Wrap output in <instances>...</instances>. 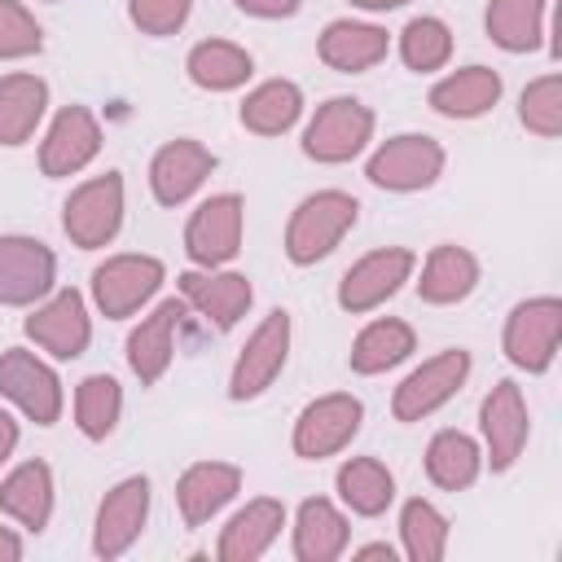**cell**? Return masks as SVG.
Segmentation results:
<instances>
[{
  "instance_id": "6da1fadb",
  "label": "cell",
  "mask_w": 562,
  "mask_h": 562,
  "mask_svg": "<svg viewBox=\"0 0 562 562\" xmlns=\"http://www.w3.org/2000/svg\"><path fill=\"white\" fill-rule=\"evenodd\" d=\"M360 215V202L342 189H321V193H307L294 215H290V228H285V255L290 263L307 268L316 259H325L356 224Z\"/></svg>"
},
{
  "instance_id": "7a4b0ae2",
  "label": "cell",
  "mask_w": 562,
  "mask_h": 562,
  "mask_svg": "<svg viewBox=\"0 0 562 562\" xmlns=\"http://www.w3.org/2000/svg\"><path fill=\"white\" fill-rule=\"evenodd\" d=\"M61 228L83 250L114 241V233L123 228V176L105 171V176L83 180L61 206Z\"/></svg>"
},
{
  "instance_id": "3957f363",
  "label": "cell",
  "mask_w": 562,
  "mask_h": 562,
  "mask_svg": "<svg viewBox=\"0 0 562 562\" xmlns=\"http://www.w3.org/2000/svg\"><path fill=\"white\" fill-rule=\"evenodd\" d=\"M369 136H373V110L356 97H329L303 132V154L316 162H347L369 145Z\"/></svg>"
},
{
  "instance_id": "277c9868",
  "label": "cell",
  "mask_w": 562,
  "mask_h": 562,
  "mask_svg": "<svg viewBox=\"0 0 562 562\" xmlns=\"http://www.w3.org/2000/svg\"><path fill=\"white\" fill-rule=\"evenodd\" d=\"M285 356H290V312L277 307V312H268V316L255 325V334H250L246 347L237 351L233 373H228V395H233V400H255V395H263V391L277 382V373L285 369Z\"/></svg>"
},
{
  "instance_id": "5b68a950",
  "label": "cell",
  "mask_w": 562,
  "mask_h": 562,
  "mask_svg": "<svg viewBox=\"0 0 562 562\" xmlns=\"http://www.w3.org/2000/svg\"><path fill=\"white\" fill-rule=\"evenodd\" d=\"M443 171V145L435 136H422V132H404V136H391L364 167V176L378 184V189H391V193H413V189H430Z\"/></svg>"
},
{
  "instance_id": "8992f818",
  "label": "cell",
  "mask_w": 562,
  "mask_h": 562,
  "mask_svg": "<svg viewBox=\"0 0 562 562\" xmlns=\"http://www.w3.org/2000/svg\"><path fill=\"white\" fill-rule=\"evenodd\" d=\"M558 342H562V303L553 294H540V299H527L509 312L505 321V356L527 369V373H544L558 356Z\"/></svg>"
},
{
  "instance_id": "52a82bcc",
  "label": "cell",
  "mask_w": 562,
  "mask_h": 562,
  "mask_svg": "<svg viewBox=\"0 0 562 562\" xmlns=\"http://www.w3.org/2000/svg\"><path fill=\"white\" fill-rule=\"evenodd\" d=\"M465 378H470V356H465L461 347H448V351L422 360V364L395 386L391 413H395L400 422H422V417H430L435 408H443V404L461 391Z\"/></svg>"
},
{
  "instance_id": "ba28073f",
  "label": "cell",
  "mask_w": 562,
  "mask_h": 562,
  "mask_svg": "<svg viewBox=\"0 0 562 562\" xmlns=\"http://www.w3.org/2000/svg\"><path fill=\"white\" fill-rule=\"evenodd\" d=\"M360 422H364V404L356 395H347V391H329V395L312 400L299 413V422H294V452L303 461L334 457V452H342L356 439Z\"/></svg>"
},
{
  "instance_id": "9c48e42d",
  "label": "cell",
  "mask_w": 562,
  "mask_h": 562,
  "mask_svg": "<svg viewBox=\"0 0 562 562\" xmlns=\"http://www.w3.org/2000/svg\"><path fill=\"white\" fill-rule=\"evenodd\" d=\"M413 250L404 246H382V250H369L364 259H356L342 281H338V307L342 312H373L382 307L386 299L400 294V285L413 277Z\"/></svg>"
},
{
  "instance_id": "30bf717a",
  "label": "cell",
  "mask_w": 562,
  "mask_h": 562,
  "mask_svg": "<svg viewBox=\"0 0 562 562\" xmlns=\"http://www.w3.org/2000/svg\"><path fill=\"white\" fill-rule=\"evenodd\" d=\"M162 285V259L154 255H110L92 272V299L110 321L140 312Z\"/></svg>"
},
{
  "instance_id": "8fae6325",
  "label": "cell",
  "mask_w": 562,
  "mask_h": 562,
  "mask_svg": "<svg viewBox=\"0 0 562 562\" xmlns=\"http://www.w3.org/2000/svg\"><path fill=\"white\" fill-rule=\"evenodd\" d=\"M0 395L9 404H18L35 426H53L61 417V382H57V373L40 356H31L22 347H9L0 356Z\"/></svg>"
},
{
  "instance_id": "7c38bea8",
  "label": "cell",
  "mask_w": 562,
  "mask_h": 562,
  "mask_svg": "<svg viewBox=\"0 0 562 562\" xmlns=\"http://www.w3.org/2000/svg\"><path fill=\"white\" fill-rule=\"evenodd\" d=\"M241 198L237 193H215L206 198L184 228V250L198 268H220L241 250Z\"/></svg>"
},
{
  "instance_id": "4fadbf2b",
  "label": "cell",
  "mask_w": 562,
  "mask_h": 562,
  "mask_svg": "<svg viewBox=\"0 0 562 562\" xmlns=\"http://www.w3.org/2000/svg\"><path fill=\"white\" fill-rule=\"evenodd\" d=\"M149 518V479L132 474L123 483H114L97 509V527H92V553L97 558H119L136 544V536L145 531Z\"/></svg>"
},
{
  "instance_id": "5bb4252c",
  "label": "cell",
  "mask_w": 562,
  "mask_h": 562,
  "mask_svg": "<svg viewBox=\"0 0 562 562\" xmlns=\"http://www.w3.org/2000/svg\"><path fill=\"white\" fill-rule=\"evenodd\" d=\"M57 259L44 241L4 233L0 237V307H26L40 303L53 290Z\"/></svg>"
},
{
  "instance_id": "9a60e30c",
  "label": "cell",
  "mask_w": 562,
  "mask_h": 562,
  "mask_svg": "<svg viewBox=\"0 0 562 562\" xmlns=\"http://www.w3.org/2000/svg\"><path fill=\"white\" fill-rule=\"evenodd\" d=\"M26 338L35 347H44L57 360H75L83 356L88 338H92V321H88V303L79 290H57L48 303H40L26 316Z\"/></svg>"
},
{
  "instance_id": "2e32d148",
  "label": "cell",
  "mask_w": 562,
  "mask_h": 562,
  "mask_svg": "<svg viewBox=\"0 0 562 562\" xmlns=\"http://www.w3.org/2000/svg\"><path fill=\"white\" fill-rule=\"evenodd\" d=\"M211 171H215V154L202 140H193V136H176V140H167L154 154V162H149V189H154V198L162 206H180V202H189L202 189V180Z\"/></svg>"
},
{
  "instance_id": "e0dca14e",
  "label": "cell",
  "mask_w": 562,
  "mask_h": 562,
  "mask_svg": "<svg viewBox=\"0 0 562 562\" xmlns=\"http://www.w3.org/2000/svg\"><path fill=\"white\" fill-rule=\"evenodd\" d=\"M479 422H483V443H487V461L492 470H509L522 448H527V404H522V391L518 382H496L479 408Z\"/></svg>"
},
{
  "instance_id": "ac0fdd59",
  "label": "cell",
  "mask_w": 562,
  "mask_h": 562,
  "mask_svg": "<svg viewBox=\"0 0 562 562\" xmlns=\"http://www.w3.org/2000/svg\"><path fill=\"white\" fill-rule=\"evenodd\" d=\"M97 149H101V127H97V119H92V110H83V105H66L57 119H53V127H48V136H44V145H40V167H44V176H75V171H83L92 158H97Z\"/></svg>"
},
{
  "instance_id": "d6986e66",
  "label": "cell",
  "mask_w": 562,
  "mask_h": 562,
  "mask_svg": "<svg viewBox=\"0 0 562 562\" xmlns=\"http://www.w3.org/2000/svg\"><path fill=\"white\" fill-rule=\"evenodd\" d=\"M180 294H184L189 307H198L220 329H233L246 316L250 299H255V290H250V281L241 272H220V268H193V272H184L180 277Z\"/></svg>"
},
{
  "instance_id": "ffe728a7",
  "label": "cell",
  "mask_w": 562,
  "mask_h": 562,
  "mask_svg": "<svg viewBox=\"0 0 562 562\" xmlns=\"http://www.w3.org/2000/svg\"><path fill=\"white\" fill-rule=\"evenodd\" d=\"M180 316H184V303L167 299L127 334V364L140 378V386H154L167 373V364L176 356V325H180Z\"/></svg>"
},
{
  "instance_id": "44dd1931",
  "label": "cell",
  "mask_w": 562,
  "mask_h": 562,
  "mask_svg": "<svg viewBox=\"0 0 562 562\" xmlns=\"http://www.w3.org/2000/svg\"><path fill=\"white\" fill-rule=\"evenodd\" d=\"M237 487H241V470L237 465H228V461H198V465H189L180 474L176 505H180L189 527H202V522H211L237 496Z\"/></svg>"
},
{
  "instance_id": "7402d4cb",
  "label": "cell",
  "mask_w": 562,
  "mask_h": 562,
  "mask_svg": "<svg viewBox=\"0 0 562 562\" xmlns=\"http://www.w3.org/2000/svg\"><path fill=\"white\" fill-rule=\"evenodd\" d=\"M285 527V505L272 496L246 501V509H237L220 536V558L224 562H255L272 549V540Z\"/></svg>"
},
{
  "instance_id": "603a6c76",
  "label": "cell",
  "mask_w": 562,
  "mask_h": 562,
  "mask_svg": "<svg viewBox=\"0 0 562 562\" xmlns=\"http://www.w3.org/2000/svg\"><path fill=\"white\" fill-rule=\"evenodd\" d=\"M316 48H321V61H325V66H334V70H342V75H356V70L378 66V61L386 57L391 40H386V31L373 26V22L338 18V22H329V26L321 31V44H316Z\"/></svg>"
},
{
  "instance_id": "cb8c5ba5",
  "label": "cell",
  "mask_w": 562,
  "mask_h": 562,
  "mask_svg": "<svg viewBox=\"0 0 562 562\" xmlns=\"http://www.w3.org/2000/svg\"><path fill=\"white\" fill-rule=\"evenodd\" d=\"M479 285V259L465 250V246H435L422 263V281H417V294L422 303H435V307H448V303H461L470 299Z\"/></svg>"
},
{
  "instance_id": "d4e9b609",
  "label": "cell",
  "mask_w": 562,
  "mask_h": 562,
  "mask_svg": "<svg viewBox=\"0 0 562 562\" xmlns=\"http://www.w3.org/2000/svg\"><path fill=\"white\" fill-rule=\"evenodd\" d=\"M0 509L26 531H44L53 518V470L44 461H22L0 479Z\"/></svg>"
},
{
  "instance_id": "484cf974",
  "label": "cell",
  "mask_w": 562,
  "mask_h": 562,
  "mask_svg": "<svg viewBox=\"0 0 562 562\" xmlns=\"http://www.w3.org/2000/svg\"><path fill=\"white\" fill-rule=\"evenodd\" d=\"M501 101V75L487 66H461L430 88V105L443 119H479Z\"/></svg>"
},
{
  "instance_id": "4316f807",
  "label": "cell",
  "mask_w": 562,
  "mask_h": 562,
  "mask_svg": "<svg viewBox=\"0 0 562 562\" xmlns=\"http://www.w3.org/2000/svg\"><path fill=\"white\" fill-rule=\"evenodd\" d=\"M413 347H417L413 325H404V321H395V316H382V321H369V325L356 334L347 364H351V373H364V378H369V373H386V369H395L400 360H408Z\"/></svg>"
},
{
  "instance_id": "83f0119b",
  "label": "cell",
  "mask_w": 562,
  "mask_h": 562,
  "mask_svg": "<svg viewBox=\"0 0 562 562\" xmlns=\"http://www.w3.org/2000/svg\"><path fill=\"white\" fill-rule=\"evenodd\" d=\"M44 110H48V83L40 75H4L0 79V145L31 140Z\"/></svg>"
},
{
  "instance_id": "f1b7e54d",
  "label": "cell",
  "mask_w": 562,
  "mask_h": 562,
  "mask_svg": "<svg viewBox=\"0 0 562 562\" xmlns=\"http://www.w3.org/2000/svg\"><path fill=\"white\" fill-rule=\"evenodd\" d=\"M189 79L206 92H233L241 88L250 75H255V61L241 44H228V40H202L189 48V61H184Z\"/></svg>"
},
{
  "instance_id": "f546056e",
  "label": "cell",
  "mask_w": 562,
  "mask_h": 562,
  "mask_svg": "<svg viewBox=\"0 0 562 562\" xmlns=\"http://www.w3.org/2000/svg\"><path fill=\"white\" fill-rule=\"evenodd\" d=\"M342 549H347V518L325 496L303 501L294 518V553L303 562H329Z\"/></svg>"
},
{
  "instance_id": "4dcf8cb0",
  "label": "cell",
  "mask_w": 562,
  "mask_h": 562,
  "mask_svg": "<svg viewBox=\"0 0 562 562\" xmlns=\"http://www.w3.org/2000/svg\"><path fill=\"white\" fill-rule=\"evenodd\" d=\"M303 114V92L290 79H268L241 101V127L255 136H281L299 123Z\"/></svg>"
},
{
  "instance_id": "1f68e13d",
  "label": "cell",
  "mask_w": 562,
  "mask_h": 562,
  "mask_svg": "<svg viewBox=\"0 0 562 562\" xmlns=\"http://www.w3.org/2000/svg\"><path fill=\"white\" fill-rule=\"evenodd\" d=\"M338 496L351 514H364V518H378L391 501H395V479L391 470L378 461V457H351L338 465Z\"/></svg>"
},
{
  "instance_id": "d6a6232c",
  "label": "cell",
  "mask_w": 562,
  "mask_h": 562,
  "mask_svg": "<svg viewBox=\"0 0 562 562\" xmlns=\"http://www.w3.org/2000/svg\"><path fill=\"white\" fill-rule=\"evenodd\" d=\"M479 470H483V452H479V443L465 430H439L430 439V448H426V474H430L435 487L461 492V487H470L479 479Z\"/></svg>"
},
{
  "instance_id": "836d02e7",
  "label": "cell",
  "mask_w": 562,
  "mask_h": 562,
  "mask_svg": "<svg viewBox=\"0 0 562 562\" xmlns=\"http://www.w3.org/2000/svg\"><path fill=\"white\" fill-rule=\"evenodd\" d=\"M544 9H549V0H492L487 35L509 53H527L544 35Z\"/></svg>"
},
{
  "instance_id": "e575fe53",
  "label": "cell",
  "mask_w": 562,
  "mask_h": 562,
  "mask_svg": "<svg viewBox=\"0 0 562 562\" xmlns=\"http://www.w3.org/2000/svg\"><path fill=\"white\" fill-rule=\"evenodd\" d=\"M119 413H123V391L110 373H92L79 382L75 391V422L88 439H105L114 426H119Z\"/></svg>"
},
{
  "instance_id": "d590c367",
  "label": "cell",
  "mask_w": 562,
  "mask_h": 562,
  "mask_svg": "<svg viewBox=\"0 0 562 562\" xmlns=\"http://www.w3.org/2000/svg\"><path fill=\"white\" fill-rule=\"evenodd\" d=\"M400 536H404V553L413 562H439L448 549V518L430 501L413 496L400 514Z\"/></svg>"
},
{
  "instance_id": "8d00e7d4",
  "label": "cell",
  "mask_w": 562,
  "mask_h": 562,
  "mask_svg": "<svg viewBox=\"0 0 562 562\" xmlns=\"http://www.w3.org/2000/svg\"><path fill=\"white\" fill-rule=\"evenodd\" d=\"M400 57H404L408 70L430 75V70H439L452 57V31L439 18H413L400 31Z\"/></svg>"
},
{
  "instance_id": "74e56055",
  "label": "cell",
  "mask_w": 562,
  "mask_h": 562,
  "mask_svg": "<svg viewBox=\"0 0 562 562\" xmlns=\"http://www.w3.org/2000/svg\"><path fill=\"white\" fill-rule=\"evenodd\" d=\"M518 119L527 123V132L553 140L562 132V79L558 75H540L536 83H527L522 105H518Z\"/></svg>"
},
{
  "instance_id": "f35d334b",
  "label": "cell",
  "mask_w": 562,
  "mask_h": 562,
  "mask_svg": "<svg viewBox=\"0 0 562 562\" xmlns=\"http://www.w3.org/2000/svg\"><path fill=\"white\" fill-rule=\"evenodd\" d=\"M40 44L44 35L31 9L22 0H0V57H31L40 53Z\"/></svg>"
},
{
  "instance_id": "ab89813d",
  "label": "cell",
  "mask_w": 562,
  "mask_h": 562,
  "mask_svg": "<svg viewBox=\"0 0 562 562\" xmlns=\"http://www.w3.org/2000/svg\"><path fill=\"white\" fill-rule=\"evenodd\" d=\"M193 0H127V18L145 35H176L189 22Z\"/></svg>"
},
{
  "instance_id": "60d3db41",
  "label": "cell",
  "mask_w": 562,
  "mask_h": 562,
  "mask_svg": "<svg viewBox=\"0 0 562 562\" xmlns=\"http://www.w3.org/2000/svg\"><path fill=\"white\" fill-rule=\"evenodd\" d=\"M237 9L250 18H290L299 9V0H237Z\"/></svg>"
},
{
  "instance_id": "b9f144b4",
  "label": "cell",
  "mask_w": 562,
  "mask_h": 562,
  "mask_svg": "<svg viewBox=\"0 0 562 562\" xmlns=\"http://www.w3.org/2000/svg\"><path fill=\"white\" fill-rule=\"evenodd\" d=\"M13 448H18V422L0 408V465L9 461V452H13Z\"/></svg>"
},
{
  "instance_id": "7bdbcfd3",
  "label": "cell",
  "mask_w": 562,
  "mask_h": 562,
  "mask_svg": "<svg viewBox=\"0 0 562 562\" xmlns=\"http://www.w3.org/2000/svg\"><path fill=\"white\" fill-rule=\"evenodd\" d=\"M13 558H22V540L9 527H0V562H13Z\"/></svg>"
},
{
  "instance_id": "ee69618b",
  "label": "cell",
  "mask_w": 562,
  "mask_h": 562,
  "mask_svg": "<svg viewBox=\"0 0 562 562\" xmlns=\"http://www.w3.org/2000/svg\"><path fill=\"white\" fill-rule=\"evenodd\" d=\"M356 9H373V13H382V9H400V4H408V0H351Z\"/></svg>"
},
{
  "instance_id": "f6af8a7d",
  "label": "cell",
  "mask_w": 562,
  "mask_h": 562,
  "mask_svg": "<svg viewBox=\"0 0 562 562\" xmlns=\"http://www.w3.org/2000/svg\"><path fill=\"white\" fill-rule=\"evenodd\" d=\"M356 558H386V562H391V558H395V549H391V544H364Z\"/></svg>"
}]
</instances>
